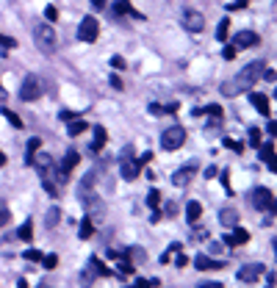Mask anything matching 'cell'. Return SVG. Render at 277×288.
<instances>
[{
  "instance_id": "obj_1",
  "label": "cell",
  "mask_w": 277,
  "mask_h": 288,
  "mask_svg": "<svg viewBox=\"0 0 277 288\" xmlns=\"http://www.w3.org/2000/svg\"><path fill=\"white\" fill-rule=\"evenodd\" d=\"M263 69H266L263 61H252V64L241 67L233 78H227L225 83H222V94H225V97H236V94H241V92H250L252 86L260 81Z\"/></svg>"
},
{
  "instance_id": "obj_2",
  "label": "cell",
  "mask_w": 277,
  "mask_h": 288,
  "mask_svg": "<svg viewBox=\"0 0 277 288\" xmlns=\"http://www.w3.org/2000/svg\"><path fill=\"white\" fill-rule=\"evenodd\" d=\"M34 44L44 56H53V53H56V47H59V34L53 31L50 22H39V25L34 28Z\"/></svg>"
},
{
  "instance_id": "obj_3",
  "label": "cell",
  "mask_w": 277,
  "mask_h": 288,
  "mask_svg": "<svg viewBox=\"0 0 277 288\" xmlns=\"http://www.w3.org/2000/svg\"><path fill=\"white\" fill-rule=\"evenodd\" d=\"M183 144H186V130L180 125H169L161 133V147L164 150H180Z\"/></svg>"
},
{
  "instance_id": "obj_4",
  "label": "cell",
  "mask_w": 277,
  "mask_h": 288,
  "mask_svg": "<svg viewBox=\"0 0 277 288\" xmlns=\"http://www.w3.org/2000/svg\"><path fill=\"white\" fill-rule=\"evenodd\" d=\"M119 161H122V166H119V175H122V178H125V180H136L138 178V169H141V164L133 161V147H130V144L119 153Z\"/></svg>"
},
{
  "instance_id": "obj_5",
  "label": "cell",
  "mask_w": 277,
  "mask_h": 288,
  "mask_svg": "<svg viewBox=\"0 0 277 288\" xmlns=\"http://www.w3.org/2000/svg\"><path fill=\"white\" fill-rule=\"evenodd\" d=\"M42 97V81L36 75H28L25 81H22V86H20V100H25V103H34Z\"/></svg>"
},
{
  "instance_id": "obj_6",
  "label": "cell",
  "mask_w": 277,
  "mask_h": 288,
  "mask_svg": "<svg viewBox=\"0 0 277 288\" xmlns=\"http://www.w3.org/2000/svg\"><path fill=\"white\" fill-rule=\"evenodd\" d=\"M97 34H100L97 20L92 17V14H86V17L80 20V25H78V39H83V42H95Z\"/></svg>"
},
{
  "instance_id": "obj_7",
  "label": "cell",
  "mask_w": 277,
  "mask_h": 288,
  "mask_svg": "<svg viewBox=\"0 0 277 288\" xmlns=\"http://www.w3.org/2000/svg\"><path fill=\"white\" fill-rule=\"evenodd\" d=\"M180 22H183V28H186V31H191V34H199V31L205 28V17H202L199 11H194V9H186V11H183Z\"/></svg>"
},
{
  "instance_id": "obj_8",
  "label": "cell",
  "mask_w": 277,
  "mask_h": 288,
  "mask_svg": "<svg viewBox=\"0 0 277 288\" xmlns=\"http://www.w3.org/2000/svg\"><path fill=\"white\" fill-rule=\"evenodd\" d=\"M252 205H255L258 211H275V197H272L269 188L258 186L255 191H252Z\"/></svg>"
},
{
  "instance_id": "obj_9",
  "label": "cell",
  "mask_w": 277,
  "mask_h": 288,
  "mask_svg": "<svg viewBox=\"0 0 277 288\" xmlns=\"http://www.w3.org/2000/svg\"><path fill=\"white\" fill-rule=\"evenodd\" d=\"M263 274H266V266H263V263H247V266L238 269V280H241V283H258Z\"/></svg>"
},
{
  "instance_id": "obj_10",
  "label": "cell",
  "mask_w": 277,
  "mask_h": 288,
  "mask_svg": "<svg viewBox=\"0 0 277 288\" xmlns=\"http://www.w3.org/2000/svg\"><path fill=\"white\" fill-rule=\"evenodd\" d=\"M194 175H197V164L189 161V164H183L178 172H172V183H175V186H189Z\"/></svg>"
},
{
  "instance_id": "obj_11",
  "label": "cell",
  "mask_w": 277,
  "mask_h": 288,
  "mask_svg": "<svg viewBox=\"0 0 277 288\" xmlns=\"http://www.w3.org/2000/svg\"><path fill=\"white\" fill-rule=\"evenodd\" d=\"M258 158L263 164H266L272 172H277V161H275V142H260V147H258Z\"/></svg>"
},
{
  "instance_id": "obj_12",
  "label": "cell",
  "mask_w": 277,
  "mask_h": 288,
  "mask_svg": "<svg viewBox=\"0 0 277 288\" xmlns=\"http://www.w3.org/2000/svg\"><path fill=\"white\" fill-rule=\"evenodd\" d=\"M252 44H258V34H252V31H238L233 36V47L236 50H247Z\"/></svg>"
},
{
  "instance_id": "obj_13",
  "label": "cell",
  "mask_w": 277,
  "mask_h": 288,
  "mask_svg": "<svg viewBox=\"0 0 277 288\" xmlns=\"http://www.w3.org/2000/svg\"><path fill=\"white\" fill-rule=\"evenodd\" d=\"M250 241V233L244 227H233V233H227L225 236V244L227 247H241V244H247Z\"/></svg>"
},
{
  "instance_id": "obj_14",
  "label": "cell",
  "mask_w": 277,
  "mask_h": 288,
  "mask_svg": "<svg viewBox=\"0 0 277 288\" xmlns=\"http://www.w3.org/2000/svg\"><path fill=\"white\" fill-rule=\"evenodd\" d=\"M250 100H252V108L258 111V114H263V117H269V114H272V111H269V97H266V94L252 92Z\"/></svg>"
},
{
  "instance_id": "obj_15",
  "label": "cell",
  "mask_w": 277,
  "mask_h": 288,
  "mask_svg": "<svg viewBox=\"0 0 277 288\" xmlns=\"http://www.w3.org/2000/svg\"><path fill=\"white\" fill-rule=\"evenodd\" d=\"M78 161H80V155L75 153V150H69V153L64 155V161L59 164V166H61V178L67 180V175L72 172V166H78Z\"/></svg>"
},
{
  "instance_id": "obj_16",
  "label": "cell",
  "mask_w": 277,
  "mask_h": 288,
  "mask_svg": "<svg viewBox=\"0 0 277 288\" xmlns=\"http://www.w3.org/2000/svg\"><path fill=\"white\" fill-rule=\"evenodd\" d=\"M194 266H197L199 271H208V269H222V263L214 261V258H208V255H197L194 258Z\"/></svg>"
},
{
  "instance_id": "obj_17",
  "label": "cell",
  "mask_w": 277,
  "mask_h": 288,
  "mask_svg": "<svg viewBox=\"0 0 277 288\" xmlns=\"http://www.w3.org/2000/svg\"><path fill=\"white\" fill-rule=\"evenodd\" d=\"M219 222H222L225 227H236V225H238V211H233V208H222V211H219Z\"/></svg>"
},
{
  "instance_id": "obj_18",
  "label": "cell",
  "mask_w": 277,
  "mask_h": 288,
  "mask_svg": "<svg viewBox=\"0 0 277 288\" xmlns=\"http://www.w3.org/2000/svg\"><path fill=\"white\" fill-rule=\"evenodd\" d=\"M199 216H202V205H199L197 200H191V203L186 205V219H189V225L199 222Z\"/></svg>"
},
{
  "instance_id": "obj_19",
  "label": "cell",
  "mask_w": 277,
  "mask_h": 288,
  "mask_svg": "<svg viewBox=\"0 0 277 288\" xmlns=\"http://www.w3.org/2000/svg\"><path fill=\"white\" fill-rule=\"evenodd\" d=\"M86 127H89V122H83L80 117H72V119H69V125H67V133L69 136H80Z\"/></svg>"
},
{
  "instance_id": "obj_20",
  "label": "cell",
  "mask_w": 277,
  "mask_h": 288,
  "mask_svg": "<svg viewBox=\"0 0 277 288\" xmlns=\"http://www.w3.org/2000/svg\"><path fill=\"white\" fill-rule=\"evenodd\" d=\"M114 11L117 14H130V17H141L138 11H133V6H130L128 0H114Z\"/></svg>"
},
{
  "instance_id": "obj_21",
  "label": "cell",
  "mask_w": 277,
  "mask_h": 288,
  "mask_svg": "<svg viewBox=\"0 0 277 288\" xmlns=\"http://www.w3.org/2000/svg\"><path fill=\"white\" fill-rule=\"evenodd\" d=\"M105 139H108V133H105L100 125H97V127H95V142H92V153H100V147L105 144Z\"/></svg>"
},
{
  "instance_id": "obj_22",
  "label": "cell",
  "mask_w": 277,
  "mask_h": 288,
  "mask_svg": "<svg viewBox=\"0 0 277 288\" xmlns=\"http://www.w3.org/2000/svg\"><path fill=\"white\" fill-rule=\"evenodd\" d=\"M227 36H230V20L222 17L219 20V25H217V39L219 42H227Z\"/></svg>"
},
{
  "instance_id": "obj_23",
  "label": "cell",
  "mask_w": 277,
  "mask_h": 288,
  "mask_svg": "<svg viewBox=\"0 0 277 288\" xmlns=\"http://www.w3.org/2000/svg\"><path fill=\"white\" fill-rule=\"evenodd\" d=\"M92 233H95V225H92L89 216H83V219H80V227H78V236L80 238H92Z\"/></svg>"
},
{
  "instance_id": "obj_24",
  "label": "cell",
  "mask_w": 277,
  "mask_h": 288,
  "mask_svg": "<svg viewBox=\"0 0 277 288\" xmlns=\"http://www.w3.org/2000/svg\"><path fill=\"white\" fill-rule=\"evenodd\" d=\"M114 261H119V266H117V271H119V274H130V271H133V263L128 261V255H117Z\"/></svg>"
},
{
  "instance_id": "obj_25",
  "label": "cell",
  "mask_w": 277,
  "mask_h": 288,
  "mask_svg": "<svg viewBox=\"0 0 277 288\" xmlns=\"http://www.w3.org/2000/svg\"><path fill=\"white\" fill-rule=\"evenodd\" d=\"M39 147H42V139H36V136H34V139H28V158H25L28 166H31V158L39 153Z\"/></svg>"
},
{
  "instance_id": "obj_26",
  "label": "cell",
  "mask_w": 277,
  "mask_h": 288,
  "mask_svg": "<svg viewBox=\"0 0 277 288\" xmlns=\"http://www.w3.org/2000/svg\"><path fill=\"white\" fill-rule=\"evenodd\" d=\"M92 183H95V172H89L83 183H80V197H92Z\"/></svg>"
},
{
  "instance_id": "obj_27",
  "label": "cell",
  "mask_w": 277,
  "mask_h": 288,
  "mask_svg": "<svg viewBox=\"0 0 277 288\" xmlns=\"http://www.w3.org/2000/svg\"><path fill=\"white\" fill-rule=\"evenodd\" d=\"M59 222H61V211H59V208H50V211H47V219H44V225H47V227H56Z\"/></svg>"
},
{
  "instance_id": "obj_28",
  "label": "cell",
  "mask_w": 277,
  "mask_h": 288,
  "mask_svg": "<svg viewBox=\"0 0 277 288\" xmlns=\"http://www.w3.org/2000/svg\"><path fill=\"white\" fill-rule=\"evenodd\" d=\"M20 238H22V241H31V238H34V222H31V219L20 227Z\"/></svg>"
},
{
  "instance_id": "obj_29",
  "label": "cell",
  "mask_w": 277,
  "mask_h": 288,
  "mask_svg": "<svg viewBox=\"0 0 277 288\" xmlns=\"http://www.w3.org/2000/svg\"><path fill=\"white\" fill-rule=\"evenodd\" d=\"M247 136H250V144L255 147V150H258V147H260V142H263V136H260V130H258V127H250V130H247Z\"/></svg>"
},
{
  "instance_id": "obj_30",
  "label": "cell",
  "mask_w": 277,
  "mask_h": 288,
  "mask_svg": "<svg viewBox=\"0 0 277 288\" xmlns=\"http://www.w3.org/2000/svg\"><path fill=\"white\" fill-rule=\"evenodd\" d=\"M3 117L9 119V122H11L14 127H22V125H25V122H22V119H20V117H17V114H14L11 108H3Z\"/></svg>"
},
{
  "instance_id": "obj_31",
  "label": "cell",
  "mask_w": 277,
  "mask_h": 288,
  "mask_svg": "<svg viewBox=\"0 0 277 288\" xmlns=\"http://www.w3.org/2000/svg\"><path fill=\"white\" fill-rule=\"evenodd\" d=\"M0 47H3V50H11V47H17V39H14V36L0 34Z\"/></svg>"
},
{
  "instance_id": "obj_32",
  "label": "cell",
  "mask_w": 277,
  "mask_h": 288,
  "mask_svg": "<svg viewBox=\"0 0 277 288\" xmlns=\"http://www.w3.org/2000/svg\"><path fill=\"white\" fill-rule=\"evenodd\" d=\"M158 203H161V194H158L156 188H150V194H147V205L153 208V211H158Z\"/></svg>"
},
{
  "instance_id": "obj_33",
  "label": "cell",
  "mask_w": 277,
  "mask_h": 288,
  "mask_svg": "<svg viewBox=\"0 0 277 288\" xmlns=\"http://www.w3.org/2000/svg\"><path fill=\"white\" fill-rule=\"evenodd\" d=\"M42 263H44V269H56L59 266V255H42Z\"/></svg>"
},
{
  "instance_id": "obj_34",
  "label": "cell",
  "mask_w": 277,
  "mask_h": 288,
  "mask_svg": "<svg viewBox=\"0 0 277 288\" xmlns=\"http://www.w3.org/2000/svg\"><path fill=\"white\" fill-rule=\"evenodd\" d=\"M42 255H44V252H39V249H28V252H25V261L39 263V261H42Z\"/></svg>"
},
{
  "instance_id": "obj_35",
  "label": "cell",
  "mask_w": 277,
  "mask_h": 288,
  "mask_svg": "<svg viewBox=\"0 0 277 288\" xmlns=\"http://www.w3.org/2000/svg\"><path fill=\"white\" fill-rule=\"evenodd\" d=\"M44 17H47V22H56V20H59V9H56V6H47V9H44Z\"/></svg>"
},
{
  "instance_id": "obj_36",
  "label": "cell",
  "mask_w": 277,
  "mask_h": 288,
  "mask_svg": "<svg viewBox=\"0 0 277 288\" xmlns=\"http://www.w3.org/2000/svg\"><path fill=\"white\" fill-rule=\"evenodd\" d=\"M225 147H227V150H236V153H241V150H244V144L236 142V139H225Z\"/></svg>"
},
{
  "instance_id": "obj_37",
  "label": "cell",
  "mask_w": 277,
  "mask_h": 288,
  "mask_svg": "<svg viewBox=\"0 0 277 288\" xmlns=\"http://www.w3.org/2000/svg\"><path fill=\"white\" fill-rule=\"evenodd\" d=\"M236 53H238V50H236L233 44H227L225 50H222V59H227V61H233V59H236Z\"/></svg>"
},
{
  "instance_id": "obj_38",
  "label": "cell",
  "mask_w": 277,
  "mask_h": 288,
  "mask_svg": "<svg viewBox=\"0 0 277 288\" xmlns=\"http://www.w3.org/2000/svg\"><path fill=\"white\" fill-rule=\"evenodd\" d=\"M92 280H95V277H92V269H86V271H83V274H80V286H92Z\"/></svg>"
},
{
  "instance_id": "obj_39",
  "label": "cell",
  "mask_w": 277,
  "mask_h": 288,
  "mask_svg": "<svg viewBox=\"0 0 277 288\" xmlns=\"http://www.w3.org/2000/svg\"><path fill=\"white\" fill-rule=\"evenodd\" d=\"M9 208H6V205H0V227H3V225H6V222H9Z\"/></svg>"
},
{
  "instance_id": "obj_40",
  "label": "cell",
  "mask_w": 277,
  "mask_h": 288,
  "mask_svg": "<svg viewBox=\"0 0 277 288\" xmlns=\"http://www.w3.org/2000/svg\"><path fill=\"white\" fill-rule=\"evenodd\" d=\"M111 67L114 69H125V59H122V56H114V59H111Z\"/></svg>"
},
{
  "instance_id": "obj_41",
  "label": "cell",
  "mask_w": 277,
  "mask_h": 288,
  "mask_svg": "<svg viewBox=\"0 0 277 288\" xmlns=\"http://www.w3.org/2000/svg\"><path fill=\"white\" fill-rule=\"evenodd\" d=\"M222 186H225L227 194H233V188H230V175H227V172H222Z\"/></svg>"
},
{
  "instance_id": "obj_42",
  "label": "cell",
  "mask_w": 277,
  "mask_h": 288,
  "mask_svg": "<svg viewBox=\"0 0 277 288\" xmlns=\"http://www.w3.org/2000/svg\"><path fill=\"white\" fill-rule=\"evenodd\" d=\"M130 255H133V261H144V255H141V249H138V247H133V249H130Z\"/></svg>"
},
{
  "instance_id": "obj_43",
  "label": "cell",
  "mask_w": 277,
  "mask_h": 288,
  "mask_svg": "<svg viewBox=\"0 0 277 288\" xmlns=\"http://www.w3.org/2000/svg\"><path fill=\"white\" fill-rule=\"evenodd\" d=\"M150 114H166V108H164V105H156V103H153V105H150Z\"/></svg>"
},
{
  "instance_id": "obj_44",
  "label": "cell",
  "mask_w": 277,
  "mask_h": 288,
  "mask_svg": "<svg viewBox=\"0 0 277 288\" xmlns=\"http://www.w3.org/2000/svg\"><path fill=\"white\" fill-rule=\"evenodd\" d=\"M247 3H250V0H236L233 6H230V11H236V9H244V6H247Z\"/></svg>"
},
{
  "instance_id": "obj_45",
  "label": "cell",
  "mask_w": 277,
  "mask_h": 288,
  "mask_svg": "<svg viewBox=\"0 0 277 288\" xmlns=\"http://www.w3.org/2000/svg\"><path fill=\"white\" fill-rule=\"evenodd\" d=\"M211 252L219 255V252H222V244H219V241H211Z\"/></svg>"
},
{
  "instance_id": "obj_46",
  "label": "cell",
  "mask_w": 277,
  "mask_h": 288,
  "mask_svg": "<svg viewBox=\"0 0 277 288\" xmlns=\"http://www.w3.org/2000/svg\"><path fill=\"white\" fill-rule=\"evenodd\" d=\"M111 86H114V89H122V81L117 75H111Z\"/></svg>"
},
{
  "instance_id": "obj_47",
  "label": "cell",
  "mask_w": 277,
  "mask_h": 288,
  "mask_svg": "<svg viewBox=\"0 0 277 288\" xmlns=\"http://www.w3.org/2000/svg\"><path fill=\"white\" fill-rule=\"evenodd\" d=\"M266 288H275V274H266Z\"/></svg>"
},
{
  "instance_id": "obj_48",
  "label": "cell",
  "mask_w": 277,
  "mask_h": 288,
  "mask_svg": "<svg viewBox=\"0 0 277 288\" xmlns=\"http://www.w3.org/2000/svg\"><path fill=\"white\" fill-rule=\"evenodd\" d=\"M130 288H150V283H144V280H138L136 286H130Z\"/></svg>"
},
{
  "instance_id": "obj_49",
  "label": "cell",
  "mask_w": 277,
  "mask_h": 288,
  "mask_svg": "<svg viewBox=\"0 0 277 288\" xmlns=\"http://www.w3.org/2000/svg\"><path fill=\"white\" fill-rule=\"evenodd\" d=\"M92 6H95V9H103V6H105V0H92Z\"/></svg>"
},
{
  "instance_id": "obj_50",
  "label": "cell",
  "mask_w": 277,
  "mask_h": 288,
  "mask_svg": "<svg viewBox=\"0 0 277 288\" xmlns=\"http://www.w3.org/2000/svg\"><path fill=\"white\" fill-rule=\"evenodd\" d=\"M199 288H222V286H219V283H202Z\"/></svg>"
},
{
  "instance_id": "obj_51",
  "label": "cell",
  "mask_w": 277,
  "mask_h": 288,
  "mask_svg": "<svg viewBox=\"0 0 277 288\" xmlns=\"http://www.w3.org/2000/svg\"><path fill=\"white\" fill-rule=\"evenodd\" d=\"M6 97H9V92L3 89V83H0V100H6Z\"/></svg>"
},
{
  "instance_id": "obj_52",
  "label": "cell",
  "mask_w": 277,
  "mask_h": 288,
  "mask_svg": "<svg viewBox=\"0 0 277 288\" xmlns=\"http://www.w3.org/2000/svg\"><path fill=\"white\" fill-rule=\"evenodd\" d=\"M0 166H6V153L0 150Z\"/></svg>"
},
{
  "instance_id": "obj_53",
  "label": "cell",
  "mask_w": 277,
  "mask_h": 288,
  "mask_svg": "<svg viewBox=\"0 0 277 288\" xmlns=\"http://www.w3.org/2000/svg\"><path fill=\"white\" fill-rule=\"evenodd\" d=\"M17 288H28V286H25V280H20V283H17Z\"/></svg>"
}]
</instances>
